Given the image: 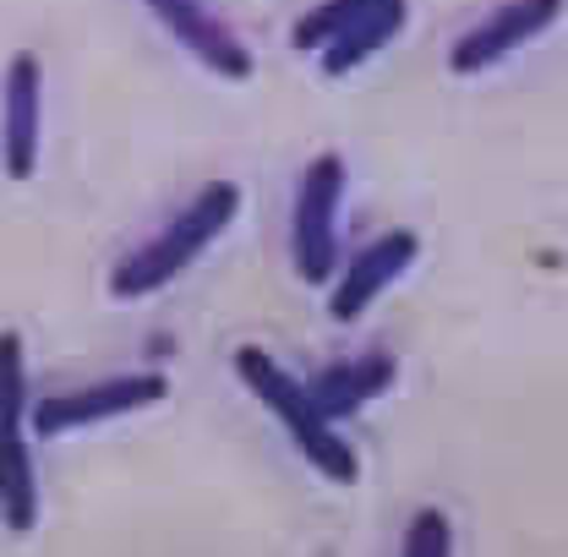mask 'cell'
Returning <instances> with one entry per match:
<instances>
[{"label": "cell", "mask_w": 568, "mask_h": 557, "mask_svg": "<svg viewBox=\"0 0 568 557\" xmlns=\"http://www.w3.org/2000/svg\"><path fill=\"white\" fill-rule=\"evenodd\" d=\"M235 377L246 383V394L284 426V437L295 443V454L334 487H355L361 482V459L345 443L339 421L328 416L312 394V383H301L295 372H284L280 361L263 345H241L235 350Z\"/></svg>", "instance_id": "1"}, {"label": "cell", "mask_w": 568, "mask_h": 557, "mask_svg": "<svg viewBox=\"0 0 568 557\" xmlns=\"http://www.w3.org/2000/svg\"><path fill=\"white\" fill-rule=\"evenodd\" d=\"M235 213H241V186L235 181H209L175 219H164L138 252H126L110 269V301H142V295L175 284L235 224Z\"/></svg>", "instance_id": "2"}, {"label": "cell", "mask_w": 568, "mask_h": 557, "mask_svg": "<svg viewBox=\"0 0 568 557\" xmlns=\"http://www.w3.org/2000/svg\"><path fill=\"white\" fill-rule=\"evenodd\" d=\"M339 203H345V159L317 153L301 181H295V209H290V263L306 284H334L339 278Z\"/></svg>", "instance_id": "3"}, {"label": "cell", "mask_w": 568, "mask_h": 557, "mask_svg": "<svg viewBox=\"0 0 568 557\" xmlns=\"http://www.w3.org/2000/svg\"><path fill=\"white\" fill-rule=\"evenodd\" d=\"M164 399H170V377H164V372H121V377H99V383H88V388H71V394L33 399L28 432L50 443V437H67L77 426L138 416V411L164 405Z\"/></svg>", "instance_id": "4"}, {"label": "cell", "mask_w": 568, "mask_h": 557, "mask_svg": "<svg viewBox=\"0 0 568 557\" xmlns=\"http://www.w3.org/2000/svg\"><path fill=\"white\" fill-rule=\"evenodd\" d=\"M44 153V67L33 50H17L0 82V170L33 181Z\"/></svg>", "instance_id": "5"}, {"label": "cell", "mask_w": 568, "mask_h": 557, "mask_svg": "<svg viewBox=\"0 0 568 557\" xmlns=\"http://www.w3.org/2000/svg\"><path fill=\"white\" fill-rule=\"evenodd\" d=\"M564 17V0H503L487 11L476 28H465L448 50V71L454 77H476V71L503 67L514 50H525L530 39H541L552 22Z\"/></svg>", "instance_id": "6"}, {"label": "cell", "mask_w": 568, "mask_h": 557, "mask_svg": "<svg viewBox=\"0 0 568 557\" xmlns=\"http://www.w3.org/2000/svg\"><path fill=\"white\" fill-rule=\"evenodd\" d=\"M148 11L164 22V33L192 55V61H203L213 77H224V82H246L257 61H252V50H246V39L213 11L203 0H148Z\"/></svg>", "instance_id": "7"}, {"label": "cell", "mask_w": 568, "mask_h": 557, "mask_svg": "<svg viewBox=\"0 0 568 557\" xmlns=\"http://www.w3.org/2000/svg\"><path fill=\"white\" fill-rule=\"evenodd\" d=\"M416 257H422V235H416V230H388V235H377L372 246H361L351 257V269L334 278V290H328V317H334V323H355Z\"/></svg>", "instance_id": "8"}, {"label": "cell", "mask_w": 568, "mask_h": 557, "mask_svg": "<svg viewBox=\"0 0 568 557\" xmlns=\"http://www.w3.org/2000/svg\"><path fill=\"white\" fill-rule=\"evenodd\" d=\"M394 383H399V361H394L388 350H366V355H355V361H334V366L312 383V394H317V405H323L328 416L345 421V416H355V411H366L372 399H383Z\"/></svg>", "instance_id": "9"}, {"label": "cell", "mask_w": 568, "mask_h": 557, "mask_svg": "<svg viewBox=\"0 0 568 557\" xmlns=\"http://www.w3.org/2000/svg\"><path fill=\"white\" fill-rule=\"evenodd\" d=\"M0 525L11 536H33V525H39L33 432H0Z\"/></svg>", "instance_id": "10"}, {"label": "cell", "mask_w": 568, "mask_h": 557, "mask_svg": "<svg viewBox=\"0 0 568 557\" xmlns=\"http://www.w3.org/2000/svg\"><path fill=\"white\" fill-rule=\"evenodd\" d=\"M405 17H410V0H377L366 17H355L351 28L323 50V71L328 77H351L355 67H366L383 44H394L405 33Z\"/></svg>", "instance_id": "11"}, {"label": "cell", "mask_w": 568, "mask_h": 557, "mask_svg": "<svg viewBox=\"0 0 568 557\" xmlns=\"http://www.w3.org/2000/svg\"><path fill=\"white\" fill-rule=\"evenodd\" d=\"M377 0H317L295 28H290V50H301V55H323L345 28H351L355 17H366Z\"/></svg>", "instance_id": "12"}, {"label": "cell", "mask_w": 568, "mask_h": 557, "mask_svg": "<svg viewBox=\"0 0 568 557\" xmlns=\"http://www.w3.org/2000/svg\"><path fill=\"white\" fill-rule=\"evenodd\" d=\"M33 399H28V355L22 334H0V432H28Z\"/></svg>", "instance_id": "13"}, {"label": "cell", "mask_w": 568, "mask_h": 557, "mask_svg": "<svg viewBox=\"0 0 568 557\" xmlns=\"http://www.w3.org/2000/svg\"><path fill=\"white\" fill-rule=\"evenodd\" d=\"M399 557H454V525L443 508H416L405 525V547Z\"/></svg>", "instance_id": "14"}]
</instances>
